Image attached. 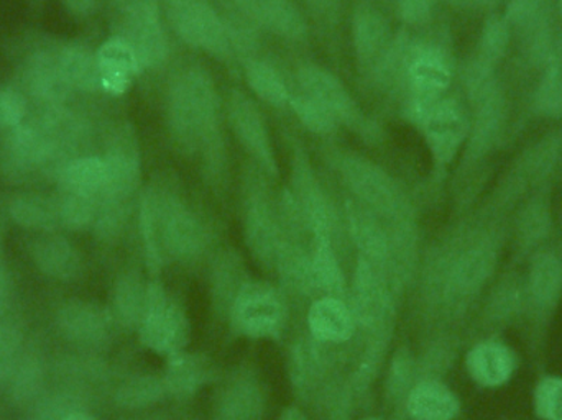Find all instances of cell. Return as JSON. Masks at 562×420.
Here are the masks:
<instances>
[{
  "instance_id": "7c38bea8",
  "label": "cell",
  "mask_w": 562,
  "mask_h": 420,
  "mask_svg": "<svg viewBox=\"0 0 562 420\" xmlns=\"http://www.w3.org/2000/svg\"><path fill=\"white\" fill-rule=\"evenodd\" d=\"M124 38L134 48L142 69L158 68L167 61L168 42L158 0H122Z\"/></svg>"
},
{
  "instance_id": "f907efd6",
  "label": "cell",
  "mask_w": 562,
  "mask_h": 420,
  "mask_svg": "<svg viewBox=\"0 0 562 420\" xmlns=\"http://www.w3.org/2000/svg\"><path fill=\"white\" fill-rule=\"evenodd\" d=\"M435 9V0H398V13L408 25L428 22Z\"/></svg>"
},
{
  "instance_id": "3957f363",
  "label": "cell",
  "mask_w": 562,
  "mask_h": 420,
  "mask_svg": "<svg viewBox=\"0 0 562 420\" xmlns=\"http://www.w3.org/2000/svg\"><path fill=\"white\" fill-rule=\"evenodd\" d=\"M497 250L491 238L465 241L449 250L432 264L429 277L432 293L441 296L448 307L462 306L481 291L494 271Z\"/></svg>"
},
{
  "instance_id": "bcb514c9",
  "label": "cell",
  "mask_w": 562,
  "mask_h": 420,
  "mask_svg": "<svg viewBox=\"0 0 562 420\" xmlns=\"http://www.w3.org/2000/svg\"><path fill=\"white\" fill-rule=\"evenodd\" d=\"M551 218L548 207L541 201L531 203L524 212H521L520 220H518V237L524 243H537L550 228Z\"/></svg>"
},
{
  "instance_id": "d6a6232c",
  "label": "cell",
  "mask_w": 562,
  "mask_h": 420,
  "mask_svg": "<svg viewBox=\"0 0 562 420\" xmlns=\"http://www.w3.org/2000/svg\"><path fill=\"white\" fill-rule=\"evenodd\" d=\"M12 373L10 395H12L13 401L19 402V405L35 402L42 395L43 385H45L43 360L36 353L23 356L22 360H16Z\"/></svg>"
},
{
  "instance_id": "4316f807",
  "label": "cell",
  "mask_w": 562,
  "mask_h": 420,
  "mask_svg": "<svg viewBox=\"0 0 562 420\" xmlns=\"http://www.w3.org/2000/svg\"><path fill=\"white\" fill-rule=\"evenodd\" d=\"M147 286L135 271L122 274L114 287L111 316L122 329H138L144 316Z\"/></svg>"
},
{
  "instance_id": "680465c9",
  "label": "cell",
  "mask_w": 562,
  "mask_h": 420,
  "mask_svg": "<svg viewBox=\"0 0 562 420\" xmlns=\"http://www.w3.org/2000/svg\"><path fill=\"white\" fill-rule=\"evenodd\" d=\"M454 2H477V0H454Z\"/></svg>"
},
{
  "instance_id": "8fae6325",
  "label": "cell",
  "mask_w": 562,
  "mask_h": 420,
  "mask_svg": "<svg viewBox=\"0 0 562 420\" xmlns=\"http://www.w3.org/2000/svg\"><path fill=\"white\" fill-rule=\"evenodd\" d=\"M413 122L422 130L432 160L438 167H448L454 160L462 145L468 141L471 127V122L461 105L452 99L445 98L429 105Z\"/></svg>"
},
{
  "instance_id": "d4e9b609",
  "label": "cell",
  "mask_w": 562,
  "mask_h": 420,
  "mask_svg": "<svg viewBox=\"0 0 562 420\" xmlns=\"http://www.w3.org/2000/svg\"><path fill=\"white\" fill-rule=\"evenodd\" d=\"M406 412L412 420H452L458 416L459 402L438 379H422L408 393Z\"/></svg>"
},
{
  "instance_id": "60d3db41",
  "label": "cell",
  "mask_w": 562,
  "mask_h": 420,
  "mask_svg": "<svg viewBox=\"0 0 562 420\" xmlns=\"http://www.w3.org/2000/svg\"><path fill=\"white\" fill-rule=\"evenodd\" d=\"M535 111L547 118H562V61L553 59L535 92Z\"/></svg>"
},
{
  "instance_id": "7402d4cb",
  "label": "cell",
  "mask_w": 562,
  "mask_h": 420,
  "mask_svg": "<svg viewBox=\"0 0 562 420\" xmlns=\"http://www.w3.org/2000/svg\"><path fill=\"white\" fill-rule=\"evenodd\" d=\"M168 396L175 399H188L203 389L216 376V366L210 356L203 353L178 352L167 356V370L164 375Z\"/></svg>"
},
{
  "instance_id": "4fadbf2b",
  "label": "cell",
  "mask_w": 562,
  "mask_h": 420,
  "mask_svg": "<svg viewBox=\"0 0 562 420\" xmlns=\"http://www.w3.org/2000/svg\"><path fill=\"white\" fill-rule=\"evenodd\" d=\"M244 231L250 253L263 268L272 270L280 245L281 225L259 177L252 178L247 184Z\"/></svg>"
},
{
  "instance_id": "1f68e13d",
  "label": "cell",
  "mask_w": 562,
  "mask_h": 420,
  "mask_svg": "<svg viewBox=\"0 0 562 420\" xmlns=\"http://www.w3.org/2000/svg\"><path fill=\"white\" fill-rule=\"evenodd\" d=\"M165 398H168V389L164 376H135L127 379L115 393V402L122 409H132V411L154 408Z\"/></svg>"
},
{
  "instance_id": "6da1fadb",
  "label": "cell",
  "mask_w": 562,
  "mask_h": 420,
  "mask_svg": "<svg viewBox=\"0 0 562 420\" xmlns=\"http://www.w3.org/2000/svg\"><path fill=\"white\" fill-rule=\"evenodd\" d=\"M167 121L171 140L183 155L203 154L211 186L226 180V148L220 128V104L213 78L204 69L188 68L168 89Z\"/></svg>"
},
{
  "instance_id": "b9f144b4",
  "label": "cell",
  "mask_w": 562,
  "mask_h": 420,
  "mask_svg": "<svg viewBox=\"0 0 562 420\" xmlns=\"http://www.w3.org/2000/svg\"><path fill=\"white\" fill-rule=\"evenodd\" d=\"M140 234L145 260H147L148 268L157 274L164 266L165 254L150 190L144 191L140 197Z\"/></svg>"
},
{
  "instance_id": "6f0895ef",
  "label": "cell",
  "mask_w": 562,
  "mask_h": 420,
  "mask_svg": "<svg viewBox=\"0 0 562 420\" xmlns=\"http://www.w3.org/2000/svg\"><path fill=\"white\" fill-rule=\"evenodd\" d=\"M0 243H2V230H0ZM3 276L2 264H0V277Z\"/></svg>"
},
{
  "instance_id": "db71d44e",
  "label": "cell",
  "mask_w": 562,
  "mask_h": 420,
  "mask_svg": "<svg viewBox=\"0 0 562 420\" xmlns=\"http://www.w3.org/2000/svg\"><path fill=\"white\" fill-rule=\"evenodd\" d=\"M279 420H310L303 411L297 408H290L280 416Z\"/></svg>"
},
{
  "instance_id": "277c9868",
  "label": "cell",
  "mask_w": 562,
  "mask_h": 420,
  "mask_svg": "<svg viewBox=\"0 0 562 420\" xmlns=\"http://www.w3.org/2000/svg\"><path fill=\"white\" fill-rule=\"evenodd\" d=\"M334 163L360 204L386 220L413 217L412 206L402 188L379 164L352 151H339Z\"/></svg>"
},
{
  "instance_id": "11a10c76",
  "label": "cell",
  "mask_w": 562,
  "mask_h": 420,
  "mask_svg": "<svg viewBox=\"0 0 562 420\" xmlns=\"http://www.w3.org/2000/svg\"><path fill=\"white\" fill-rule=\"evenodd\" d=\"M63 420H98L94 418V416L89 415L88 411H79V412H72V415H69L68 418Z\"/></svg>"
},
{
  "instance_id": "836d02e7",
  "label": "cell",
  "mask_w": 562,
  "mask_h": 420,
  "mask_svg": "<svg viewBox=\"0 0 562 420\" xmlns=\"http://www.w3.org/2000/svg\"><path fill=\"white\" fill-rule=\"evenodd\" d=\"M29 84L33 94L48 102L63 101L71 89L63 75L59 58L49 59L48 56H42L33 63Z\"/></svg>"
},
{
  "instance_id": "484cf974",
  "label": "cell",
  "mask_w": 562,
  "mask_h": 420,
  "mask_svg": "<svg viewBox=\"0 0 562 420\" xmlns=\"http://www.w3.org/2000/svg\"><path fill=\"white\" fill-rule=\"evenodd\" d=\"M472 378L482 386H501L514 373V356L501 343H479L468 356Z\"/></svg>"
},
{
  "instance_id": "ba28073f",
  "label": "cell",
  "mask_w": 562,
  "mask_h": 420,
  "mask_svg": "<svg viewBox=\"0 0 562 420\" xmlns=\"http://www.w3.org/2000/svg\"><path fill=\"white\" fill-rule=\"evenodd\" d=\"M283 294L266 281H247L231 307V327L247 339L277 340L286 326Z\"/></svg>"
},
{
  "instance_id": "4dcf8cb0",
  "label": "cell",
  "mask_w": 562,
  "mask_h": 420,
  "mask_svg": "<svg viewBox=\"0 0 562 420\" xmlns=\"http://www.w3.org/2000/svg\"><path fill=\"white\" fill-rule=\"evenodd\" d=\"M260 26H266L276 35L286 39H301L306 36L304 16L291 0H254Z\"/></svg>"
},
{
  "instance_id": "816d5d0a",
  "label": "cell",
  "mask_w": 562,
  "mask_h": 420,
  "mask_svg": "<svg viewBox=\"0 0 562 420\" xmlns=\"http://www.w3.org/2000/svg\"><path fill=\"white\" fill-rule=\"evenodd\" d=\"M7 299H9V284H7V277L5 274H3V276L0 277V319H2V314L5 313Z\"/></svg>"
},
{
  "instance_id": "52a82bcc",
  "label": "cell",
  "mask_w": 562,
  "mask_h": 420,
  "mask_svg": "<svg viewBox=\"0 0 562 420\" xmlns=\"http://www.w3.org/2000/svg\"><path fill=\"white\" fill-rule=\"evenodd\" d=\"M137 330L140 342L158 355L183 352L190 342V320L183 306L158 281L147 284L144 316Z\"/></svg>"
},
{
  "instance_id": "d590c367",
  "label": "cell",
  "mask_w": 562,
  "mask_h": 420,
  "mask_svg": "<svg viewBox=\"0 0 562 420\" xmlns=\"http://www.w3.org/2000/svg\"><path fill=\"white\" fill-rule=\"evenodd\" d=\"M562 290V264L554 254L535 257L530 270V291L537 303L551 304Z\"/></svg>"
},
{
  "instance_id": "83f0119b",
  "label": "cell",
  "mask_w": 562,
  "mask_h": 420,
  "mask_svg": "<svg viewBox=\"0 0 562 420\" xmlns=\"http://www.w3.org/2000/svg\"><path fill=\"white\" fill-rule=\"evenodd\" d=\"M314 248L311 253V273H313L314 290L324 296L342 297L346 293V277L337 260L333 247V238L326 235L313 237Z\"/></svg>"
},
{
  "instance_id": "30bf717a",
  "label": "cell",
  "mask_w": 562,
  "mask_h": 420,
  "mask_svg": "<svg viewBox=\"0 0 562 420\" xmlns=\"http://www.w3.org/2000/svg\"><path fill=\"white\" fill-rule=\"evenodd\" d=\"M297 82L304 94L319 102L337 124L346 125L366 140L379 137L376 125L363 114L349 89L333 72L316 65H306L297 71Z\"/></svg>"
},
{
  "instance_id": "91938a15",
  "label": "cell",
  "mask_w": 562,
  "mask_h": 420,
  "mask_svg": "<svg viewBox=\"0 0 562 420\" xmlns=\"http://www.w3.org/2000/svg\"><path fill=\"white\" fill-rule=\"evenodd\" d=\"M363 420H379V419H363Z\"/></svg>"
},
{
  "instance_id": "74e56055",
  "label": "cell",
  "mask_w": 562,
  "mask_h": 420,
  "mask_svg": "<svg viewBox=\"0 0 562 420\" xmlns=\"http://www.w3.org/2000/svg\"><path fill=\"white\" fill-rule=\"evenodd\" d=\"M59 65L71 88L86 89V91L101 88L98 58L86 49H66L59 56Z\"/></svg>"
},
{
  "instance_id": "e575fe53",
  "label": "cell",
  "mask_w": 562,
  "mask_h": 420,
  "mask_svg": "<svg viewBox=\"0 0 562 420\" xmlns=\"http://www.w3.org/2000/svg\"><path fill=\"white\" fill-rule=\"evenodd\" d=\"M10 215L20 227L32 230L52 231L58 227V203L40 196H22L10 204Z\"/></svg>"
},
{
  "instance_id": "d6986e66",
  "label": "cell",
  "mask_w": 562,
  "mask_h": 420,
  "mask_svg": "<svg viewBox=\"0 0 562 420\" xmlns=\"http://www.w3.org/2000/svg\"><path fill=\"white\" fill-rule=\"evenodd\" d=\"M352 42L359 65L375 75L393 42L389 22L375 7L369 3L357 7L352 19Z\"/></svg>"
},
{
  "instance_id": "5b68a950",
  "label": "cell",
  "mask_w": 562,
  "mask_h": 420,
  "mask_svg": "<svg viewBox=\"0 0 562 420\" xmlns=\"http://www.w3.org/2000/svg\"><path fill=\"white\" fill-rule=\"evenodd\" d=\"M148 190L154 201L165 258H173L187 263L198 260L210 241L203 220L173 191L154 190V188Z\"/></svg>"
},
{
  "instance_id": "cb8c5ba5",
  "label": "cell",
  "mask_w": 562,
  "mask_h": 420,
  "mask_svg": "<svg viewBox=\"0 0 562 420\" xmlns=\"http://www.w3.org/2000/svg\"><path fill=\"white\" fill-rule=\"evenodd\" d=\"M36 268L45 276L58 281H71L81 273V257L71 241L59 235L49 234L36 238L30 247Z\"/></svg>"
},
{
  "instance_id": "9c48e42d",
  "label": "cell",
  "mask_w": 562,
  "mask_h": 420,
  "mask_svg": "<svg viewBox=\"0 0 562 420\" xmlns=\"http://www.w3.org/2000/svg\"><path fill=\"white\" fill-rule=\"evenodd\" d=\"M175 32L187 45L204 49L217 59L233 55V33L226 20L206 0H164Z\"/></svg>"
},
{
  "instance_id": "ac0fdd59",
  "label": "cell",
  "mask_w": 562,
  "mask_h": 420,
  "mask_svg": "<svg viewBox=\"0 0 562 420\" xmlns=\"http://www.w3.org/2000/svg\"><path fill=\"white\" fill-rule=\"evenodd\" d=\"M56 323L69 342L81 347H101L111 339L114 319L98 303L69 300L56 314Z\"/></svg>"
},
{
  "instance_id": "603a6c76",
  "label": "cell",
  "mask_w": 562,
  "mask_h": 420,
  "mask_svg": "<svg viewBox=\"0 0 562 420\" xmlns=\"http://www.w3.org/2000/svg\"><path fill=\"white\" fill-rule=\"evenodd\" d=\"M99 65V82L105 92L122 95L131 89L135 76L142 71L134 48L124 38H112L95 53Z\"/></svg>"
},
{
  "instance_id": "44dd1931",
  "label": "cell",
  "mask_w": 562,
  "mask_h": 420,
  "mask_svg": "<svg viewBox=\"0 0 562 420\" xmlns=\"http://www.w3.org/2000/svg\"><path fill=\"white\" fill-rule=\"evenodd\" d=\"M307 327L316 342L339 345L352 339L357 322L342 297L323 296L310 307Z\"/></svg>"
},
{
  "instance_id": "f5cc1de1",
  "label": "cell",
  "mask_w": 562,
  "mask_h": 420,
  "mask_svg": "<svg viewBox=\"0 0 562 420\" xmlns=\"http://www.w3.org/2000/svg\"><path fill=\"white\" fill-rule=\"evenodd\" d=\"M68 3L75 12L86 13L88 10H91L94 0H68Z\"/></svg>"
},
{
  "instance_id": "f35d334b",
  "label": "cell",
  "mask_w": 562,
  "mask_h": 420,
  "mask_svg": "<svg viewBox=\"0 0 562 420\" xmlns=\"http://www.w3.org/2000/svg\"><path fill=\"white\" fill-rule=\"evenodd\" d=\"M562 155V132H553L525 154L521 171L531 180H543L551 173Z\"/></svg>"
},
{
  "instance_id": "9f6ffc18",
  "label": "cell",
  "mask_w": 562,
  "mask_h": 420,
  "mask_svg": "<svg viewBox=\"0 0 562 420\" xmlns=\"http://www.w3.org/2000/svg\"><path fill=\"white\" fill-rule=\"evenodd\" d=\"M131 420H165V418H164V416H160V415H154V416H148V418L131 419Z\"/></svg>"
},
{
  "instance_id": "e0dca14e",
  "label": "cell",
  "mask_w": 562,
  "mask_h": 420,
  "mask_svg": "<svg viewBox=\"0 0 562 420\" xmlns=\"http://www.w3.org/2000/svg\"><path fill=\"white\" fill-rule=\"evenodd\" d=\"M266 391L256 373L239 368L221 385L211 420H262Z\"/></svg>"
},
{
  "instance_id": "c3c4849f",
  "label": "cell",
  "mask_w": 562,
  "mask_h": 420,
  "mask_svg": "<svg viewBox=\"0 0 562 420\" xmlns=\"http://www.w3.org/2000/svg\"><path fill=\"white\" fill-rule=\"evenodd\" d=\"M23 336L19 327L13 323H0V382L12 373L20 350H22Z\"/></svg>"
},
{
  "instance_id": "ee69618b",
  "label": "cell",
  "mask_w": 562,
  "mask_h": 420,
  "mask_svg": "<svg viewBox=\"0 0 562 420\" xmlns=\"http://www.w3.org/2000/svg\"><path fill=\"white\" fill-rule=\"evenodd\" d=\"M59 224L69 230L89 227L99 215V200L94 197L65 194L58 203Z\"/></svg>"
},
{
  "instance_id": "f546056e",
  "label": "cell",
  "mask_w": 562,
  "mask_h": 420,
  "mask_svg": "<svg viewBox=\"0 0 562 420\" xmlns=\"http://www.w3.org/2000/svg\"><path fill=\"white\" fill-rule=\"evenodd\" d=\"M66 194L101 200L105 186V163L102 158L86 157L69 161L59 171Z\"/></svg>"
},
{
  "instance_id": "7a4b0ae2",
  "label": "cell",
  "mask_w": 562,
  "mask_h": 420,
  "mask_svg": "<svg viewBox=\"0 0 562 420\" xmlns=\"http://www.w3.org/2000/svg\"><path fill=\"white\" fill-rule=\"evenodd\" d=\"M105 163V186L99 200L98 228L102 237H111L119 231L127 215L131 197L140 181V151L134 130L122 125L114 132Z\"/></svg>"
},
{
  "instance_id": "7bdbcfd3",
  "label": "cell",
  "mask_w": 562,
  "mask_h": 420,
  "mask_svg": "<svg viewBox=\"0 0 562 420\" xmlns=\"http://www.w3.org/2000/svg\"><path fill=\"white\" fill-rule=\"evenodd\" d=\"M508 45H510V25L507 20L505 16H491L482 30L477 59L494 68L495 63L504 58Z\"/></svg>"
},
{
  "instance_id": "8992f818",
  "label": "cell",
  "mask_w": 562,
  "mask_h": 420,
  "mask_svg": "<svg viewBox=\"0 0 562 420\" xmlns=\"http://www.w3.org/2000/svg\"><path fill=\"white\" fill-rule=\"evenodd\" d=\"M398 82L408 88L406 115L413 122L448 91L452 82L451 61L436 46L408 43Z\"/></svg>"
},
{
  "instance_id": "5bb4252c",
  "label": "cell",
  "mask_w": 562,
  "mask_h": 420,
  "mask_svg": "<svg viewBox=\"0 0 562 420\" xmlns=\"http://www.w3.org/2000/svg\"><path fill=\"white\" fill-rule=\"evenodd\" d=\"M291 197L306 222L307 230L333 238L334 209L324 194L316 173L303 148L293 147L291 155Z\"/></svg>"
},
{
  "instance_id": "2e32d148",
  "label": "cell",
  "mask_w": 562,
  "mask_h": 420,
  "mask_svg": "<svg viewBox=\"0 0 562 420\" xmlns=\"http://www.w3.org/2000/svg\"><path fill=\"white\" fill-rule=\"evenodd\" d=\"M229 122L234 135L260 170L279 177V161L270 140L269 128L260 109L243 92L234 91L229 98Z\"/></svg>"
},
{
  "instance_id": "f6af8a7d",
  "label": "cell",
  "mask_w": 562,
  "mask_h": 420,
  "mask_svg": "<svg viewBox=\"0 0 562 420\" xmlns=\"http://www.w3.org/2000/svg\"><path fill=\"white\" fill-rule=\"evenodd\" d=\"M291 109L304 128L316 135H330L337 128L336 118L314 99L296 95L290 101Z\"/></svg>"
},
{
  "instance_id": "ffe728a7",
  "label": "cell",
  "mask_w": 562,
  "mask_h": 420,
  "mask_svg": "<svg viewBox=\"0 0 562 420\" xmlns=\"http://www.w3.org/2000/svg\"><path fill=\"white\" fill-rule=\"evenodd\" d=\"M474 118L469 127V137L465 141V163L481 160L488 154L498 135L504 130L505 117H507V104L501 88L491 94L474 102Z\"/></svg>"
},
{
  "instance_id": "681fc988",
  "label": "cell",
  "mask_w": 562,
  "mask_h": 420,
  "mask_svg": "<svg viewBox=\"0 0 562 420\" xmlns=\"http://www.w3.org/2000/svg\"><path fill=\"white\" fill-rule=\"evenodd\" d=\"M25 99L13 89H0V130H15L25 118Z\"/></svg>"
},
{
  "instance_id": "f1b7e54d",
  "label": "cell",
  "mask_w": 562,
  "mask_h": 420,
  "mask_svg": "<svg viewBox=\"0 0 562 420\" xmlns=\"http://www.w3.org/2000/svg\"><path fill=\"white\" fill-rule=\"evenodd\" d=\"M246 276V266L237 251L227 250L217 257L213 273V300L217 313L229 316L237 294L249 281Z\"/></svg>"
},
{
  "instance_id": "94428289",
  "label": "cell",
  "mask_w": 562,
  "mask_h": 420,
  "mask_svg": "<svg viewBox=\"0 0 562 420\" xmlns=\"http://www.w3.org/2000/svg\"><path fill=\"white\" fill-rule=\"evenodd\" d=\"M560 3H561V12H562V0H560Z\"/></svg>"
},
{
  "instance_id": "9a60e30c",
  "label": "cell",
  "mask_w": 562,
  "mask_h": 420,
  "mask_svg": "<svg viewBox=\"0 0 562 420\" xmlns=\"http://www.w3.org/2000/svg\"><path fill=\"white\" fill-rule=\"evenodd\" d=\"M390 287L386 277L359 257L350 304L357 326H362L369 332L392 327L393 299Z\"/></svg>"
},
{
  "instance_id": "7dc6e473",
  "label": "cell",
  "mask_w": 562,
  "mask_h": 420,
  "mask_svg": "<svg viewBox=\"0 0 562 420\" xmlns=\"http://www.w3.org/2000/svg\"><path fill=\"white\" fill-rule=\"evenodd\" d=\"M535 408L547 420H562V378H548L535 393Z\"/></svg>"
},
{
  "instance_id": "8d00e7d4",
  "label": "cell",
  "mask_w": 562,
  "mask_h": 420,
  "mask_svg": "<svg viewBox=\"0 0 562 420\" xmlns=\"http://www.w3.org/2000/svg\"><path fill=\"white\" fill-rule=\"evenodd\" d=\"M246 79L250 89L267 104L281 107L291 101L286 84L281 79L279 71L269 63L257 61V59L247 63Z\"/></svg>"
},
{
  "instance_id": "ab89813d",
  "label": "cell",
  "mask_w": 562,
  "mask_h": 420,
  "mask_svg": "<svg viewBox=\"0 0 562 420\" xmlns=\"http://www.w3.org/2000/svg\"><path fill=\"white\" fill-rule=\"evenodd\" d=\"M79 411H86V395L82 389H61L53 395L40 396L33 402L32 420H63Z\"/></svg>"
}]
</instances>
